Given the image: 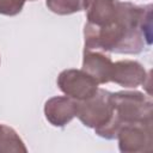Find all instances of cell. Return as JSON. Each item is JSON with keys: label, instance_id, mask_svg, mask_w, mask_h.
Here are the masks:
<instances>
[{"label": "cell", "instance_id": "10", "mask_svg": "<svg viewBox=\"0 0 153 153\" xmlns=\"http://www.w3.org/2000/svg\"><path fill=\"white\" fill-rule=\"evenodd\" d=\"M27 149L17 131L0 123V153H25Z\"/></svg>", "mask_w": 153, "mask_h": 153}, {"label": "cell", "instance_id": "9", "mask_svg": "<svg viewBox=\"0 0 153 153\" xmlns=\"http://www.w3.org/2000/svg\"><path fill=\"white\" fill-rule=\"evenodd\" d=\"M112 61L110 56L100 53L85 49L84 50V60H82V69L93 76L98 84H105L110 81V74L112 68Z\"/></svg>", "mask_w": 153, "mask_h": 153}, {"label": "cell", "instance_id": "13", "mask_svg": "<svg viewBox=\"0 0 153 153\" xmlns=\"http://www.w3.org/2000/svg\"><path fill=\"white\" fill-rule=\"evenodd\" d=\"M25 1H26V0H25ZM31 1H32V0H31Z\"/></svg>", "mask_w": 153, "mask_h": 153}, {"label": "cell", "instance_id": "4", "mask_svg": "<svg viewBox=\"0 0 153 153\" xmlns=\"http://www.w3.org/2000/svg\"><path fill=\"white\" fill-rule=\"evenodd\" d=\"M98 81L84 69H65L57 76L59 88L74 100L91 98L98 91Z\"/></svg>", "mask_w": 153, "mask_h": 153}, {"label": "cell", "instance_id": "6", "mask_svg": "<svg viewBox=\"0 0 153 153\" xmlns=\"http://www.w3.org/2000/svg\"><path fill=\"white\" fill-rule=\"evenodd\" d=\"M148 74L141 63L133 60H121L112 63L110 81H114L123 87L135 88L145 84Z\"/></svg>", "mask_w": 153, "mask_h": 153}, {"label": "cell", "instance_id": "5", "mask_svg": "<svg viewBox=\"0 0 153 153\" xmlns=\"http://www.w3.org/2000/svg\"><path fill=\"white\" fill-rule=\"evenodd\" d=\"M117 139L120 151L123 153H140L152 151V121L124 124L121 127Z\"/></svg>", "mask_w": 153, "mask_h": 153}, {"label": "cell", "instance_id": "12", "mask_svg": "<svg viewBox=\"0 0 153 153\" xmlns=\"http://www.w3.org/2000/svg\"><path fill=\"white\" fill-rule=\"evenodd\" d=\"M25 0H0V14L16 16L22 12Z\"/></svg>", "mask_w": 153, "mask_h": 153}, {"label": "cell", "instance_id": "7", "mask_svg": "<svg viewBox=\"0 0 153 153\" xmlns=\"http://www.w3.org/2000/svg\"><path fill=\"white\" fill-rule=\"evenodd\" d=\"M76 112V100L67 96H57L48 99L44 105L45 118L55 127H63L69 123Z\"/></svg>", "mask_w": 153, "mask_h": 153}, {"label": "cell", "instance_id": "3", "mask_svg": "<svg viewBox=\"0 0 153 153\" xmlns=\"http://www.w3.org/2000/svg\"><path fill=\"white\" fill-rule=\"evenodd\" d=\"M112 115L111 93L98 88L96 94L85 100H76L75 116L88 128L98 129L105 126Z\"/></svg>", "mask_w": 153, "mask_h": 153}, {"label": "cell", "instance_id": "2", "mask_svg": "<svg viewBox=\"0 0 153 153\" xmlns=\"http://www.w3.org/2000/svg\"><path fill=\"white\" fill-rule=\"evenodd\" d=\"M112 115L109 122L94 129L100 137L112 140L124 124L152 121L153 103L151 98L137 91H121L111 93Z\"/></svg>", "mask_w": 153, "mask_h": 153}, {"label": "cell", "instance_id": "11", "mask_svg": "<svg viewBox=\"0 0 153 153\" xmlns=\"http://www.w3.org/2000/svg\"><path fill=\"white\" fill-rule=\"evenodd\" d=\"M84 4L85 0H47L45 1L47 7L51 12L61 16L72 14L82 11Z\"/></svg>", "mask_w": 153, "mask_h": 153}, {"label": "cell", "instance_id": "8", "mask_svg": "<svg viewBox=\"0 0 153 153\" xmlns=\"http://www.w3.org/2000/svg\"><path fill=\"white\" fill-rule=\"evenodd\" d=\"M120 0H85L84 10L87 23L103 26L112 22L120 10Z\"/></svg>", "mask_w": 153, "mask_h": 153}, {"label": "cell", "instance_id": "1", "mask_svg": "<svg viewBox=\"0 0 153 153\" xmlns=\"http://www.w3.org/2000/svg\"><path fill=\"white\" fill-rule=\"evenodd\" d=\"M84 38L88 50L139 54L152 43V5L121 1L117 17L109 24L97 26L86 23Z\"/></svg>", "mask_w": 153, "mask_h": 153}]
</instances>
